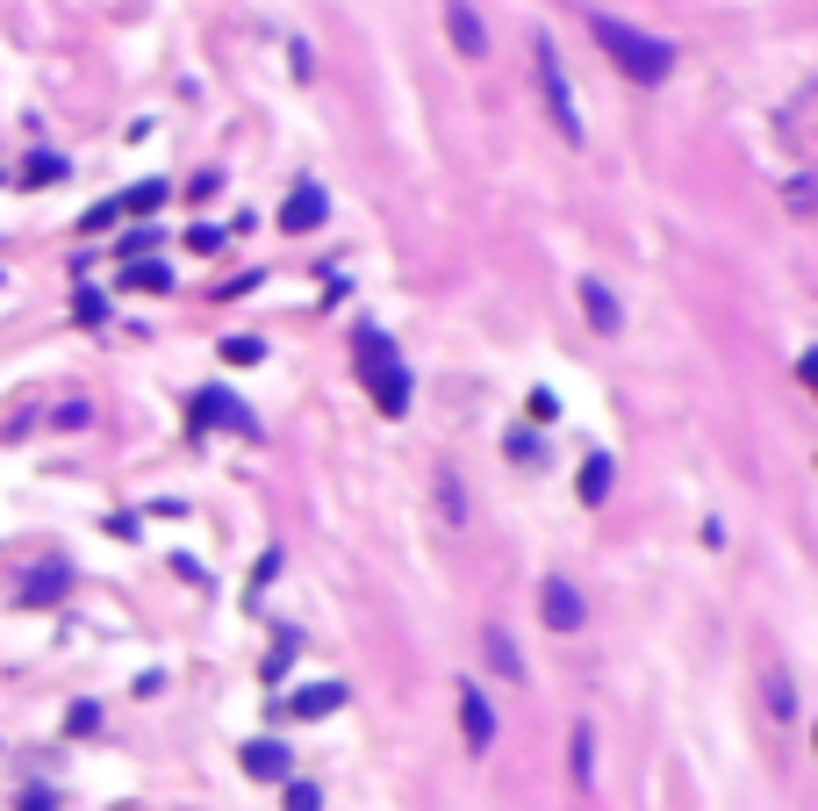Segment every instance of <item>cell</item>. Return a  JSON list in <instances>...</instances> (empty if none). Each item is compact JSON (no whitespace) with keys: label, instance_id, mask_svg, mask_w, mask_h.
<instances>
[{"label":"cell","instance_id":"obj_1","mask_svg":"<svg viewBox=\"0 0 818 811\" xmlns=\"http://www.w3.org/2000/svg\"><path fill=\"white\" fill-rule=\"evenodd\" d=\"M589 36L603 44V58H611L625 80H639V87H661L667 80V65H675V51H667L661 36H647V29H625V22H611V15H589Z\"/></svg>","mask_w":818,"mask_h":811},{"label":"cell","instance_id":"obj_2","mask_svg":"<svg viewBox=\"0 0 818 811\" xmlns=\"http://www.w3.org/2000/svg\"><path fill=\"white\" fill-rule=\"evenodd\" d=\"M352 366H359V380L374 388V410L381 416H402L409 410V374H402V360H395V346L381 338V330H359V338H352Z\"/></svg>","mask_w":818,"mask_h":811},{"label":"cell","instance_id":"obj_3","mask_svg":"<svg viewBox=\"0 0 818 811\" xmlns=\"http://www.w3.org/2000/svg\"><path fill=\"white\" fill-rule=\"evenodd\" d=\"M531 72H539V101H545V116H553V130H561L567 144H581V116H575V87H567V72H561V51L553 44H531Z\"/></svg>","mask_w":818,"mask_h":811},{"label":"cell","instance_id":"obj_4","mask_svg":"<svg viewBox=\"0 0 818 811\" xmlns=\"http://www.w3.org/2000/svg\"><path fill=\"white\" fill-rule=\"evenodd\" d=\"M65 596H72V560H36V568L15 582L22 610H51V604H65Z\"/></svg>","mask_w":818,"mask_h":811},{"label":"cell","instance_id":"obj_5","mask_svg":"<svg viewBox=\"0 0 818 811\" xmlns=\"http://www.w3.org/2000/svg\"><path fill=\"white\" fill-rule=\"evenodd\" d=\"M188 424H194V432H216V424H222V432H238V438H252V432H258V416L244 410V402H230L222 388H202V396H194Z\"/></svg>","mask_w":818,"mask_h":811},{"label":"cell","instance_id":"obj_6","mask_svg":"<svg viewBox=\"0 0 818 811\" xmlns=\"http://www.w3.org/2000/svg\"><path fill=\"white\" fill-rule=\"evenodd\" d=\"M539 610H545V625H553V632H581V618H589V604H581V589L567 582V574H545Z\"/></svg>","mask_w":818,"mask_h":811},{"label":"cell","instance_id":"obj_7","mask_svg":"<svg viewBox=\"0 0 818 811\" xmlns=\"http://www.w3.org/2000/svg\"><path fill=\"white\" fill-rule=\"evenodd\" d=\"M460 740L474 747V754H489V740H495V711L474 682H460Z\"/></svg>","mask_w":818,"mask_h":811},{"label":"cell","instance_id":"obj_8","mask_svg":"<svg viewBox=\"0 0 818 811\" xmlns=\"http://www.w3.org/2000/svg\"><path fill=\"white\" fill-rule=\"evenodd\" d=\"M324 216H330V202H324V187H316V180H302V187L280 202V230H294V238H302V230H316Z\"/></svg>","mask_w":818,"mask_h":811},{"label":"cell","instance_id":"obj_9","mask_svg":"<svg viewBox=\"0 0 818 811\" xmlns=\"http://www.w3.org/2000/svg\"><path fill=\"white\" fill-rule=\"evenodd\" d=\"M445 36H453V51H460V58L489 51V29H481V15L467 8V0H445Z\"/></svg>","mask_w":818,"mask_h":811},{"label":"cell","instance_id":"obj_10","mask_svg":"<svg viewBox=\"0 0 818 811\" xmlns=\"http://www.w3.org/2000/svg\"><path fill=\"white\" fill-rule=\"evenodd\" d=\"M481 654H489V668L503 675V682H525V654H517V639L503 632V625H481Z\"/></svg>","mask_w":818,"mask_h":811},{"label":"cell","instance_id":"obj_11","mask_svg":"<svg viewBox=\"0 0 818 811\" xmlns=\"http://www.w3.org/2000/svg\"><path fill=\"white\" fill-rule=\"evenodd\" d=\"M244 776L252 783H288V747L280 740H244Z\"/></svg>","mask_w":818,"mask_h":811},{"label":"cell","instance_id":"obj_12","mask_svg":"<svg viewBox=\"0 0 818 811\" xmlns=\"http://www.w3.org/2000/svg\"><path fill=\"white\" fill-rule=\"evenodd\" d=\"M338 704H345V682H309V690H294V697H288L294 718H330Z\"/></svg>","mask_w":818,"mask_h":811},{"label":"cell","instance_id":"obj_13","mask_svg":"<svg viewBox=\"0 0 818 811\" xmlns=\"http://www.w3.org/2000/svg\"><path fill=\"white\" fill-rule=\"evenodd\" d=\"M581 310H589V324H597V330H617V324H625V310H617V294L603 288V280H581Z\"/></svg>","mask_w":818,"mask_h":811},{"label":"cell","instance_id":"obj_14","mask_svg":"<svg viewBox=\"0 0 818 811\" xmlns=\"http://www.w3.org/2000/svg\"><path fill=\"white\" fill-rule=\"evenodd\" d=\"M567 776H575V790H589V776H597V740H589V725L567 733Z\"/></svg>","mask_w":818,"mask_h":811},{"label":"cell","instance_id":"obj_15","mask_svg":"<svg viewBox=\"0 0 818 811\" xmlns=\"http://www.w3.org/2000/svg\"><path fill=\"white\" fill-rule=\"evenodd\" d=\"M575 496H581V503H603V496H611V452H589V460H581Z\"/></svg>","mask_w":818,"mask_h":811},{"label":"cell","instance_id":"obj_16","mask_svg":"<svg viewBox=\"0 0 818 811\" xmlns=\"http://www.w3.org/2000/svg\"><path fill=\"white\" fill-rule=\"evenodd\" d=\"M122 266H130L122 280H130V288H144V294H166V288H172V274H166L158 259H122Z\"/></svg>","mask_w":818,"mask_h":811},{"label":"cell","instance_id":"obj_17","mask_svg":"<svg viewBox=\"0 0 818 811\" xmlns=\"http://www.w3.org/2000/svg\"><path fill=\"white\" fill-rule=\"evenodd\" d=\"M158 202H166V180H144V187H130V194H122L116 208H122V216H152Z\"/></svg>","mask_w":818,"mask_h":811},{"label":"cell","instance_id":"obj_18","mask_svg":"<svg viewBox=\"0 0 818 811\" xmlns=\"http://www.w3.org/2000/svg\"><path fill=\"white\" fill-rule=\"evenodd\" d=\"M22 180L29 187H51V180H65V158H51V152H36L29 166H22Z\"/></svg>","mask_w":818,"mask_h":811},{"label":"cell","instance_id":"obj_19","mask_svg":"<svg viewBox=\"0 0 818 811\" xmlns=\"http://www.w3.org/2000/svg\"><path fill=\"white\" fill-rule=\"evenodd\" d=\"M294 654H302V639H294V632H280V639H273V654H266V682H280Z\"/></svg>","mask_w":818,"mask_h":811},{"label":"cell","instance_id":"obj_20","mask_svg":"<svg viewBox=\"0 0 818 811\" xmlns=\"http://www.w3.org/2000/svg\"><path fill=\"white\" fill-rule=\"evenodd\" d=\"M65 733H72V740H86V733H101V704H86V697H80V704L65 711Z\"/></svg>","mask_w":818,"mask_h":811},{"label":"cell","instance_id":"obj_21","mask_svg":"<svg viewBox=\"0 0 818 811\" xmlns=\"http://www.w3.org/2000/svg\"><path fill=\"white\" fill-rule=\"evenodd\" d=\"M280 811H324V790H316V783H288Z\"/></svg>","mask_w":818,"mask_h":811},{"label":"cell","instance_id":"obj_22","mask_svg":"<svg viewBox=\"0 0 818 811\" xmlns=\"http://www.w3.org/2000/svg\"><path fill=\"white\" fill-rule=\"evenodd\" d=\"M258 352H266L258 338H222V360L230 366H258Z\"/></svg>","mask_w":818,"mask_h":811},{"label":"cell","instance_id":"obj_23","mask_svg":"<svg viewBox=\"0 0 818 811\" xmlns=\"http://www.w3.org/2000/svg\"><path fill=\"white\" fill-rule=\"evenodd\" d=\"M768 711H775V718H790V711H797V697H790V675H768Z\"/></svg>","mask_w":818,"mask_h":811},{"label":"cell","instance_id":"obj_24","mask_svg":"<svg viewBox=\"0 0 818 811\" xmlns=\"http://www.w3.org/2000/svg\"><path fill=\"white\" fill-rule=\"evenodd\" d=\"M72 316H80V324H101V316H108V302H101V294H94V288H80V302H72Z\"/></svg>","mask_w":818,"mask_h":811},{"label":"cell","instance_id":"obj_25","mask_svg":"<svg viewBox=\"0 0 818 811\" xmlns=\"http://www.w3.org/2000/svg\"><path fill=\"white\" fill-rule=\"evenodd\" d=\"M152 244H158V230H130V238H122V259H152Z\"/></svg>","mask_w":818,"mask_h":811},{"label":"cell","instance_id":"obj_26","mask_svg":"<svg viewBox=\"0 0 818 811\" xmlns=\"http://www.w3.org/2000/svg\"><path fill=\"white\" fill-rule=\"evenodd\" d=\"M438 496H445V518L460 524V518H467V503H460V482H453V474H438Z\"/></svg>","mask_w":818,"mask_h":811},{"label":"cell","instance_id":"obj_27","mask_svg":"<svg viewBox=\"0 0 818 811\" xmlns=\"http://www.w3.org/2000/svg\"><path fill=\"white\" fill-rule=\"evenodd\" d=\"M116 216H122L116 202H94V208H86V216H80V230H108V223H116Z\"/></svg>","mask_w":818,"mask_h":811},{"label":"cell","instance_id":"obj_28","mask_svg":"<svg viewBox=\"0 0 818 811\" xmlns=\"http://www.w3.org/2000/svg\"><path fill=\"white\" fill-rule=\"evenodd\" d=\"M15 811H58V790H22Z\"/></svg>","mask_w":818,"mask_h":811},{"label":"cell","instance_id":"obj_29","mask_svg":"<svg viewBox=\"0 0 818 811\" xmlns=\"http://www.w3.org/2000/svg\"><path fill=\"white\" fill-rule=\"evenodd\" d=\"M510 460H531V467H539V438H531V432H510Z\"/></svg>","mask_w":818,"mask_h":811},{"label":"cell","instance_id":"obj_30","mask_svg":"<svg viewBox=\"0 0 818 811\" xmlns=\"http://www.w3.org/2000/svg\"><path fill=\"white\" fill-rule=\"evenodd\" d=\"M188 244H194V252H216V244H222V230H208V223H194V230H188Z\"/></svg>","mask_w":818,"mask_h":811}]
</instances>
